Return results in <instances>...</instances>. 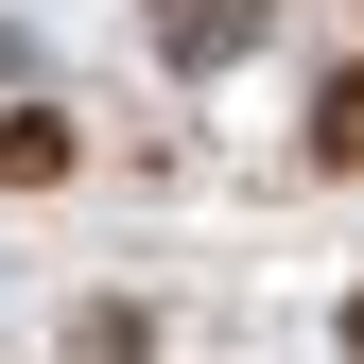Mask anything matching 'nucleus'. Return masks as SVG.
I'll list each match as a JSON object with an SVG mask.
<instances>
[{
  "label": "nucleus",
  "instance_id": "obj_1",
  "mask_svg": "<svg viewBox=\"0 0 364 364\" xmlns=\"http://www.w3.org/2000/svg\"><path fill=\"white\" fill-rule=\"evenodd\" d=\"M53 173H70V122L53 105H0V191H53Z\"/></svg>",
  "mask_w": 364,
  "mask_h": 364
},
{
  "label": "nucleus",
  "instance_id": "obj_2",
  "mask_svg": "<svg viewBox=\"0 0 364 364\" xmlns=\"http://www.w3.org/2000/svg\"><path fill=\"white\" fill-rule=\"evenodd\" d=\"M347 156H364V70L312 87V173H347Z\"/></svg>",
  "mask_w": 364,
  "mask_h": 364
}]
</instances>
